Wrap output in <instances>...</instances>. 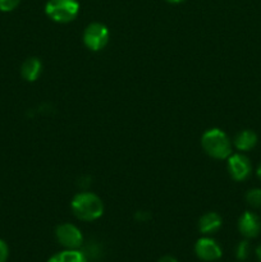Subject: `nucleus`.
I'll list each match as a JSON object with an SVG mask.
<instances>
[{
    "instance_id": "obj_15",
    "label": "nucleus",
    "mask_w": 261,
    "mask_h": 262,
    "mask_svg": "<svg viewBox=\"0 0 261 262\" xmlns=\"http://www.w3.org/2000/svg\"><path fill=\"white\" fill-rule=\"evenodd\" d=\"M20 0H0V10L2 12H12L19 5Z\"/></svg>"
},
{
    "instance_id": "obj_16",
    "label": "nucleus",
    "mask_w": 261,
    "mask_h": 262,
    "mask_svg": "<svg viewBox=\"0 0 261 262\" xmlns=\"http://www.w3.org/2000/svg\"><path fill=\"white\" fill-rule=\"evenodd\" d=\"M9 257V248L3 239H0V262H7Z\"/></svg>"
},
{
    "instance_id": "obj_4",
    "label": "nucleus",
    "mask_w": 261,
    "mask_h": 262,
    "mask_svg": "<svg viewBox=\"0 0 261 262\" xmlns=\"http://www.w3.org/2000/svg\"><path fill=\"white\" fill-rule=\"evenodd\" d=\"M83 42L91 51H100L109 42V30L100 22L90 23L83 32Z\"/></svg>"
},
{
    "instance_id": "obj_2",
    "label": "nucleus",
    "mask_w": 261,
    "mask_h": 262,
    "mask_svg": "<svg viewBox=\"0 0 261 262\" xmlns=\"http://www.w3.org/2000/svg\"><path fill=\"white\" fill-rule=\"evenodd\" d=\"M201 145L205 152L212 159L224 160L232 155V142L222 129L212 128L202 135Z\"/></svg>"
},
{
    "instance_id": "obj_9",
    "label": "nucleus",
    "mask_w": 261,
    "mask_h": 262,
    "mask_svg": "<svg viewBox=\"0 0 261 262\" xmlns=\"http://www.w3.org/2000/svg\"><path fill=\"white\" fill-rule=\"evenodd\" d=\"M222 217L216 212H206L199 220V230L202 234H212L222 227Z\"/></svg>"
},
{
    "instance_id": "obj_13",
    "label": "nucleus",
    "mask_w": 261,
    "mask_h": 262,
    "mask_svg": "<svg viewBox=\"0 0 261 262\" xmlns=\"http://www.w3.org/2000/svg\"><path fill=\"white\" fill-rule=\"evenodd\" d=\"M246 201L253 209L261 207V188H252L246 193Z\"/></svg>"
},
{
    "instance_id": "obj_8",
    "label": "nucleus",
    "mask_w": 261,
    "mask_h": 262,
    "mask_svg": "<svg viewBox=\"0 0 261 262\" xmlns=\"http://www.w3.org/2000/svg\"><path fill=\"white\" fill-rule=\"evenodd\" d=\"M238 230L247 239L256 238L261 232V220L255 212H243L238 220Z\"/></svg>"
},
{
    "instance_id": "obj_10",
    "label": "nucleus",
    "mask_w": 261,
    "mask_h": 262,
    "mask_svg": "<svg viewBox=\"0 0 261 262\" xmlns=\"http://www.w3.org/2000/svg\"><path fill=\"white\" fill-rule=\"evenodd\" d=\"M41 72H42V64L37 58L26 59L20 67V74L28 82H35L40 77Z\"/></svg>"
},
{
    "instance_id": "obj_14",
    "label": "nucleus",
    "mask_w": 261,
    "mask_h": 262,
    "mask_svg": "<svg viewBox=\"0 0 261 262\" xmlns=\"http://www.w3.org/2000/svg\"><path fill=\"white\" fill-rule=\"evenodd\" d=\"M250 255V243L248 241H242L238 243L237 250H235V256L238 260H246Z\"/></svg>"
},
{
    "instance_id": "obj_12",
    "label": "nucleus",
    "mask_w": 261,
    "mask_h": 262,
    "mask_svg": "<svg viewBox=\"0 0 261 262\" xmlns=\"http://www.w3.org/2000/svg\"><path fill=\"white\" fill-rule=\"evenodd\" d=\"M48 262H89L86 255L78 250H66L55 253Z\"/></svg>"
},
{
    "instance_id": "obj_17",
    "label": "nucleus",
    "mask_w": 261,
    "mask_h": 262,
    "mask_svg": "<svg viewBox=\"0 0 261 262\" xmlns=\"http://www.w3.org/2000/svg\"><path fill=\"white\" fill-rule=\"evenodd\" d=\"M158 262H178V261H177V258L173 257V256H163V257H161Z\"/></svg>"
},
{
    "instance_id": "obj_6",
    "label": "nucleus",
    "mask_w": 261,
    "mask_h": 262,
    "mask_svg": "<svg viewBox=\"0 0 261 262\" xmlns=\"http://www.w3.org/2000/svg\"><path fill=\"white\" fill-rule=\"evenodd\" d=\"M228 171L234 181H245L251 176V171H252L250 159L243 154H233L228 158Z\"/></svg>"
},
{
    "instance_id": "obj_19",
    "label": "nucleus",
    "mask_w": 261,
    "mask_h": 262,
    "mask_svg": "<svg viewBox=\"0 0 261 262\" xmlns=\"http://www.w3.org/2000/svg\"><path fill=\"white\" fill-rule=\"evenodd\" d=\"M168 3H170V4H181V3H183L184 0H166Z\"/></svg>"
},
{
    "instance_id": "obj_18",
    "label": "nucleus",
    "mask_w": 261,
    "mask_h": 262,
    "mask_svg": "<svg viewBox=\"0 0 261 262\" xmlns=\"http://www.w3.org/2000/svg\"><path fill=\"white\" fill-rule=\"evenodd\" d=\"M256 256H257V258H258V261L261 262V245L258 246L257 248H256Z\"/></svg>"
},
{
    "instance_id": "obj_1",
    "label": "nucleus",
    "mask_w": 261,
    "mask_h": 262,
    "mask_svg": "<svg viewBox=\"0 0 261 262\" xmlns=\"http://www.w3.org/2000/svg\"><path fill=\"white\" fill-rule=\"evenodd\" d=\"M72 212L82 222H94L104 214V204L101 199L91 192L76 194L71 202Z\"/></svg>"
},
{
    "instance_id": "obj_5",
    "label": "nucleus",
    "mask_w": 261,
    "mask_h": 262,
    "mask_svg": "<svg viewBox=\"0 0 261 262\" xmlns=\"http://www.w3.org/2000/svg\"><path fill=\"white\" fill-rule=\"evenodd\" d=\"M55 238L59 245L67 250H78L83 243V235L81 230L76 225L69 223H64L56 227Z\"/></svg>"
},
{
    "instance_id": "obj_20",
    "label": "nucleus",
    "mask_w": 261,
    "mask_h": 262,
    "mask_svg": "<svg viewBox=\"0 0 261 262\" xmlns=\"http://www.w3.org/2000/svg\"><path fill=\"white\" fill-rule=\"evenodd\" d=\"M256 174H257L258 179H260V181H261V164H260V165H258L257 170H256Z\"/></svg>"
},
{
    "instance_id": "obj_3",
    "label": "nucleus",
    "mask_w": 261,
    "mask_h": 262,
    "mask_svg": "<svg viewBox=\"0 0 261 262\" xmlns=\"http://www.w3.org/2000/svg\"><path fill=\"white\" fill-rule=\"evenodd\" d=\"M78 12L79 4L77 0H49L45 5L48 17L58 23L72 22Z\"/></svg>"
},
{
    "instance_id": "obj_11",
    "label": "nucleus",
    "mask_w": 261,
    "mask_h": 262,
    "mask_svg": "<svg viewBox=\"0 0 261 262\" xmlns=\"http://www.w3.org/2000/svg\"><path fill=\"white\" fill-rule=\"evenodd\" d=\"M235 148L240 151H250L257 145V135L251 129H243L234 137Z\"/></svg>"
},
{
    "instance_id": "obj_7",
    "label": "nucleus",
    "mask_w": 261,
    "mask_h": 262,
    "mask_svg": "<svg viewBox=\"0 0 261 262\" xmlns=\"http://www.w3.org/2000/svg\"><path fill=\"white\" fill-rule=\"evenodd\" d=\"M194 252L196 256L202 261L212 262L217 261L222 257V248L211 238H200L194 245Z\"/></svg>"
}]
</instances>
